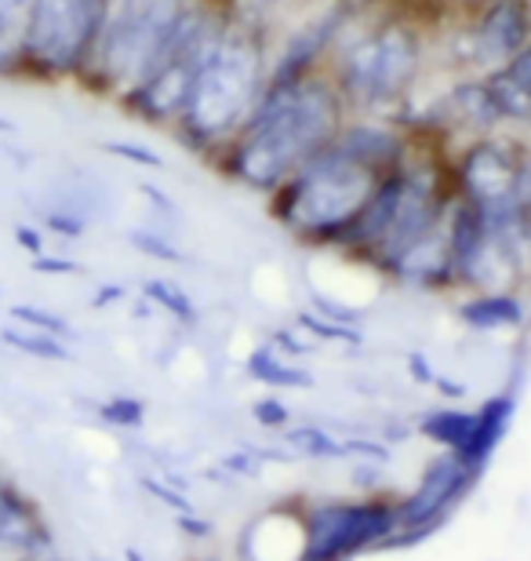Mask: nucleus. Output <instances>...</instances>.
<instances>
[{
    "label": "nucleus",
    "instance_id": "f257e3e1",
    "mask_svg": "<svg viewBox=\"0 0 531 561\" xmlns=\"http://www.w3.org/2000/svg\"><path fill=\"white\" fill-rule=\"evenodd\" d=\"M354 117L327 66L310 73H269L255 114L215 157V168L255 194H274L310 157L327 150Z\"/></svg>",
    "mask_w": 531,
    "mask_h": 561
},
{
    "label": "nucleus",
    "instance_id": "f03ea898",
    "mask_svg": "<svg viewBox=\"0 0 531 561\" xmlns=\"http://www.w3.org/2000/svg\"><path fill=\"white\" fill-rule=\"evenodd\" d=\"M269 37L258 19L230 15L219 41L197 66L186 110L172 128L175 139L215 161L244 121L255 114L269 81Z\"/></svg>",
    "mask_w": 531,
    "mask_h": 561
},
{
    "label": "nucleus",
    "instance_id": "7ed1b4c3",
    "mask_svg": "<svg viewBox=\"0 0 531 561\" xmlns=\"http://www.w3.org/2000/svg\"><path fill=\"white\" fill-rule=\"evenodd\" d=\"M451 201H455L451 157L445 161L437 153H419V136H415L408 161L376 186V194L354 227L346 230V238L338 241V249L390 274L415 241H423L437 222H445Z\"/></svg>",
    "mask_w": 531,
    "mask_h": 561
},
{
    "label": "nucleus",
    "instance_id": "20e7f679",
    "mask_svg": "<svg viewBox=\"0 0 531 561\" xmlns=\"http://www.w3.org/2000/svg\"><path fill=\"white\" fill-rule=\"evenodd\" d=\"M426 26L408 11H386L357 37L338 41L327 55V73L343 92L349 114L390 121L419 88L426 66Z\"/></svg>",
    "mask_w": 531,
    "mask_h": 561
},
{
    "label": "nucleus",
    "instance_id": "39448f33",
    "mask_svg": "<svg viewBox=\"0 0 531 561\" xmlns=\"http://www.w3.org/2000/svg\"><path fill=\"white\" fill-rule=\"evenodd\" d=\"M386 175L390 172H382L349 150L343 139H335L269 194V211L280 227L302 241L338 244Z\"/></svg>",
    "mask_w": 531,
    "mask_h": 561
},
{
    "label": "nucleus",
    "instance_id": "423d86ee",
    "mask_svg": "<svg viewBox=\"0 0 531 561\" xmlns=\"http://www.w3.org/2000/svg\"><path fill=\"white\" fill-rule=\"evenodd\" d=\"M189 4L194 0H113L81 84L117 99L142 84L172 48Z\"/></svg>",
    "mask_w": 531,
    "mask_h": 561
},
{
    "label": "nucleus",
    "instance_id": "0eeeda50",
    "mask_svg": "<svg viewBox=\"0 0 531 561\" xmlns=\"http://www.w3.org/2000/svg\"><path fill=\"white\" fill-rule=\"evenodd\" d=\"M113 0H30L11 81H81Z\"/></svg>",
    "mask_w": 531,
    "mask_h": 561
},
{
    "label": "nucleus",
    "instance_id": "6e6552de",
    "mask_svg": "<svg viewBox=\"0 0 531 561\" xmlns=\"http://www.w3.org/2000/svg\"><path fill=\"white\" fill-rule=\"evenodd\" d=\"M524 142L506 139L499 131L470 139L451 157V186L455 197L470 201L492 222H524L517 208V172H521Z\"/></svg>",
    "mask_w": 531,
    "mask_h": 561
},
{
    "label": "nucleus",
    "instance_id": "1a4fd4ad",
    "mask_svg": "<svg viewBox=\"0 0 531 561\" xmlns=\"http://www.w3.org/2000/svg\"><path fill=\"white\" fill-rule=\"evenodd\" d=\"M445 59L462 77L492 73L531 44V0H492L466 19H448Z\"/></svg>",
    "mask_w": 531,
    "mask_h": 561
},
{
    "label": "nucleus",
    "instance_id": "9d476101",
    "mask_svg": "<svg viewBox=\"0 0 531 561\" xmlns=\"http://www.w3.org/2000/svg\"><path fill=\"white\" fill-rule=\"evenodd\" d=\"M397 533V514L379 503H321L302 518V561H343Z\"/></svg>",
    "mask_w": 531,
    "mask_h": 561
},
{
    "label": "nucleus",
    "instance_id": "9b49d317",
    "mask_svg": "<svg viewBox=\"0 0 531 561\" xmlns=\"http://www.w3.org/2000/svg\"><path fill=\"white\" fill-rule=\"evenodd\" d=\"M470 481H473V470L462 463L455 453L437 456L434 463L423 470L419 489H415L412 496L393 511L397 514V529H404L408 536L429 533L440 518H445V511L451 507V503L466 492Z\"/></svg>",
    "mask_w": 531,
    "mask_h": 561
},
{
    "label": "nucleus",
    "instance_id": "f8f14e48",
    "mask_svg": "<svg viewBox=\"0 0 531 561\" xmlns=\"http://www.w3.org/2000/svg\"><path fill=\"white\" fill-rule=\"evenodd\" d=\"M513 409H517L513 394H495V398L484 401L477 412H473V437H470V445L459 453V459L473 470V474H481L484 463H488L492 453L499 448V442L506 437V431H510Z\"/></svg>",
    "mask_w": 531,
    "mask_h": 561
},
{
    "label": "nucleus",
    "instance_id": "ddd939ff",
    "mask_svg": "<svg viewBox=\"0 0 531 561\" xmlns=\"http://www.w3.org/2000/svg\"><path fill=\"white\" fill-rule=\"evenodd\" d=\"M48 547V533H44L41 518L33 514V507L19 492H4L0 500V551H15V554H41Z\"/></svg>",
    "mask_w": 531,
    "mask_h": 561
},
{
    "label": "nucleus",
    "instance_id": "4468645a",
    "mask_svg": "<svg viewBox=\"0 0 531 561\" xmlns=\"http://www.w3.org/2000/svg\"><path fill=\"white\" fill-rule=\"evenodd\" d=\"M459 318L477 332L517 329V324L524 321V307H521V299L510 296V291H481L477 299L462 302Z\"/></svg>",
    "mask_w": 531,
    "mask_h": 561
},
{
    "label": "nucleus",
    "instance_id": "2eb2a0df",
    "mask_svg": "<svg viewBox=\"0 0 531 561\" xmlns=\"http://www.w3.org/2000/svg\"><path fill=\"white\" fill-rule=\"evenodd\" d=\"M247 373H252L258 383H266V387H274V390L310 387V373H302V368L285 362L277 346H258V351L247 357Z\"/></svg>",
    "mask_w": 531,
    "mask_h": 561
},
{
    "label": "nucleus",
    "instance_id": "dca6fc26",
    "mask_svg": "<svg viewBox=\"0 0 531 561\" xmlns=\"http://www.w3.org/2000/svg\"><path fill=\"white\" fill-rule=\"evenodd\" d=\"M423 434L429 442H437L445 453H462L473 437V412H459V409H440L429 412L423 420Z\"/></svg>",
    "mask_w": 531,
    "mask_h": 561
},
{
    "label": "nucleus",
    "instance_id": "f3484780",
    "mask_svg": "<svg viewBox=\"0 0 531 561\" xmlns=\"http://www.w3.org/2000/svg\"><path fill=\"white\" fill-rule=\"evenodd\" d=\"M0 340H4L11 351L26 354V357H41V362H70L73 351L66 346V340H55L48 332H33V329H0Z\"/></svg>",
    "mask_w": 531,
    "mask_h": 561
},
{
    "label": "nucleus",
    "instance_id": "a211bd4d",
    "mask_svg": "<svg viewBox=\"0 0 531 561\" xmlns=\"http://www.w3.org/2000/svg\"><path fill=\"white\" fill-rule=\"evenodd\" d=\"M11 321L22 324V329H33V332H48L55 340H70L73 335V324L62 318V313H55L48 307H33V302H19V307H11Z\"/></svg>",
    "mask_w": 531,
    "mask_h": 561
},
{
    "label": "nucleus",
    "instance_id": "6ab92c4d",
    "mask_svg": "<svg viewBox=\"0 0 531 561\" xmlns=\"http://www.w3.org/2000/svg\"><path fill=\"white\" fill-rule=\"evenodd\" d=\"M146 299H153L157 307L172 313L175 321H186V324L197 321L194 299H189L178 285H172V280H146Z\"/></svg>",
    "mask_w": 531,
    "mask_h": 561
},
{
    "label": "nucleus",
    "instance_id": "aec40b11",
    "mask_svg": "<svg viewBox=\"0 0 531 561\" xmlns=\"http://www.w3.org/2000/svg\"><path fill=\"white\" fill-rule=\"evenodd\" d=\"M288 442L296 445L302 456H310V459H335V456L349 453L346 445H338L332 434L321 431V426H302V431H291Z\"/></svg>",
    "mask_w": 531,
    "mask_h": 561
},
{
    "label": "nucleus",
    "instance_id": "412c9836",
    "mask_svg": "<svg viewBox=\"0 0 531 561\" xmlns=\"http://www.w3.org/2000/svg\"><path fill=\"white\" fill-rule=\"evenodd\" d=\"M142 412L146 409L135 398H113V401H106L103 409H99V416H103L106 423H113V426H139Z\"/></svg>",
    "mask_w": 531,
    "mask_h": 561
},
{
    "label": "nucleus",
    "instance_id": "4be33fe9",
    "mask_svg": "<svg viewBox=\"0 0 531 561\" xmlns=\"http://www.w3.org/2000/svg\"><path fill=\"white\" fill-rule=\"evenodd\" d=\"M44 227L62 233V238H81V233L88 230L84 216H77V211H66V208H51L48 216H44Z\"/></svg>",
    "mask_w": 531,
    "mask_h": 561
},
{
    "label": "nucleus",
    "instance_id": "5701e85b",
    "mask_svg": "<svg viewBox=\"0 0 531 561\" xmlns=\"http://www.w3.org/2000/svg\"><path fill=\"white\" fill-rule=\"evenodd\" d=\"M103 150L113 153V157H124V161H135L142 168H161V153L146 150V146H135V142H103Z\"/></svg>",
    "mask_w": 531,
    "mask_h": 561
},
{
    "label": "nucleus",
    "instance_id": "b1692460",
    "mask_svg": "<svg viewBox=\"0 0 531 561\" xmlns=\"http://www.w3.org/2000/svg\"><path fill=\"white\" fill-rule=\"evenodd\" d=\"M517 208L531 227V146L521 150V172H517Z\"/></svg>",
    "mask_w": 531,
    "mask_h": 561
},
{
    "label": "nucleus",
    "instance_id": "393cba45",
    "mask_svg": "<svg viewBox=\"0 0 531 561\" xmlns=\"http://www.w3.org/2000/svg\"><path fill=\"white\" fill-rule=\"evenodd\" d=\"M131 244L135 249H142L146 255H157V260H168V263H183V255H178L172 244L161 241V238H153V233H142V230H135L131 233Z\"/></svg>",
    "mask_w": 531,
    "mask_h": 561
},
{
    "label": "nucleus",
    "instance_id": "a878e982",
    "mask_svg": "<svg viewBox=\"0 0 531 561\" xmlns=\"http://www.w3.org/2000/svg\"><path fill=\"white\" fill-rule=\"evenodd\" d=\"M288 4H296V0H230V11L233 15H244V19H258L263 11H277Z\"/></svg>",
    "mask_w": 531,
    "mask_h": 561
},
{
    "label": "nucleus",
    "instance_id": "bb28decb",
    "mask_svg": "<svg viewBox=\"0 0 531 561\" xmlns=\"http://www.w3.org/2000/svg\"><path fill=\"white\" fill-rule=\"evenodd\" d=\"M255 420H263L266 426H285L288 423V409L280 405L277 398H263L255 405Z\"/></svg>",
    "mask_w": 531,
    "mask_h": 561
},
{
    "label": "nucleus",
    "instance_id": "cd10ccee",
    "mask_svg": "<svg viewBox=\"0 0 531 561\" xmlns=\"http://www.w3.org/2000/svg\"><path fill=\"white\" fill-rule=\"evenodd\" d=\"M33 271H37V274H77V271H81V266H77L73 260H51V255L48 252H44V255H33Z\"/></svg>",
    "mask_w": 531,
    "mask_h": 561
},
{
    "label": "nucleus",
    "instance_id": "c85d7f7f",
    "mask_svg": "<svg viewBox=\"0 0 531 561\" xmlns=\"http://www.w3.org/2000/svg\"><path fill=\"white\" fill-rule=\"evenodd\" d=\"M15 241H19V249H26L30 255H44L41 230H33L30 222H19V227H15Z\"/></svg>",
    "mask_w": 531,
    "mask_h": 561
},
{
    "label": "nucleus",
    "instance_id": "c756f323",
    "mask_svg": "<svg viewBox=\"0 0 531 561\" xmlns=\"http://www.w3.org/2000/svg\"><path fill=\"white\" fill-rule=\"evenodd\" d=\"M484 4H492V0H445V8L455 19H466V15H473V11H481Z\"/></svg>",
    "mask_w": 531,
    "mask_h": 561
},
{
    "label": "nucleus",
    "instance_id": "7c9ffc66",
    "mask_svg": "<svg viewBox=\"0 0 531 561\" xmlns=\"http://www.w3.org/2000/svg\"><path fill=\"white\" fill-rule=\"evenodd\" d=\"M0 136H15V121L0 117Z\"/></svg>",
    "mask_w": 531,
    "mask_h": 561
},
{
    "label": "nucleus",
    "instance_id": "2f4dec72",
    "mask_svg": "<svg viewBox=\"0 0 531 561\" xmlns=\"http://www.w3.org/2000/svg\"><path fill=\"white\" fill-rule=\"evenodd\" d=\"M205 561H215V558H205Z\"/></svg>",
    "mask_w": 531,
    "mask_h": 561
}]
</instances>
